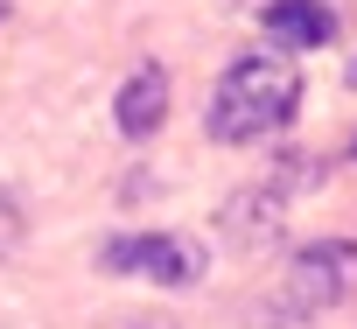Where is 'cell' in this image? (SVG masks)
I'll return each instance as SVG.
<instances>
[{
  "label": "cell",
  "instance_id": "cell-1",
  "mask_svg": "<svg viewBox=\"0 0 357 329\" xmlns=\"http://www.w3.org/2000/svg\"><path fill=\"white\" fill-rule=\"evenodd\" d=\"M294 105H301V70H294V56H287V49H245V56L225 63L204 126H211V140L245 147V140L280 133V126L294 119Z\"/></svg>",
  "mask_w": 357,
  "mask_h": 329
},
{
  "label": "cell",
  "instance_id": "cell-2",
  "mask_svg": "<svg viewBox=\"0 0 357 329\" xmlns=\"http://www.w3.org/2000/svg\"><path fill=\"white\" fill-rule=\"evenodd\" d=\"M350 294H357V238H315L273 273V287H259L245 301V315H252V329H301V322H322L329 308H343Z\"/></svg>",
  "mask_w": 357,
  "mask_h": 329
},
{
  "label": "cell",
  "instance_id": "cell-3",
  "mask_svg": "<svg viewBox=\"0 0 357 329\" xmlns=\"http://www.w3.org/2000/svg\"><path fill=\"white\" fill-rule=\"evenodd\" d=\"M308 183H322L315 161L280 154V161H273V176H259V183H245V190L225 197V211H218L225 238H231L238 252H266V245L287 231V204H294V190H308Z\"/></svg>",
  "mask_w": 357,
  "mask_h": 329
},
{
  "label": "cell",
  "instance_id": "cell-4",
  "mask_svg": "<svg viewBox=\"0 0 357 329\" xmlns=\"http://www.w3.org/2000/svg\"><path fill=\"white\" fill-rule=\"evenodd\" d=\"M204 245L190 231H119L98 245V273H126V280H154V287H197L204 280Z\"/></svg>",
  "mask_w": 357,
  "mask_h": 329
},
{
  "label": "cell",
  "instance_id": "cell-5",
  "mask_svg": "<svg viewBox=\"0 0 357 329\" xmlns=\"http://www.w3.org/2000/svg\"><path fill=\"white\" fill-rule=\"evenodd\" d=\"M112 119H119V133H126V140H154V133H161V119H168V70H161V63H140V70L119 84Z\"/></svg>",
  "mask_w": 357,
  "mask_h": 329
},
{
  "label": "cell",
  "instance_id": "cell-6",
  "mask_svg": "<svg viewBox=\"0 0 357 329\" xmlns=\"http://www.w3.org/2000/svg\"><path fill=\"white\" fill-rule=\"evenodd\" d=\"M259 29L280 49H322V43H336V15L322 8V0H266Z\"/></svg>",
  "mask_w": 357,
  "mask_h": 329
},
{
  "label": "cell",
  "instance_id": "cell-7",
  "mask_svg": "<svg viewBox=\"0 0 357 329\" xmlns=\"http://www.w3.org/2000/svg\"><path fill=\"white\" fill-rule=\"evenodd\" d=\"M22 238H29V211H22V197H15V190H0V259H15V252H22Z\"/></svg>",
  "mask_w": 357,
  "mask_h": 329
},
{
  "label": "cell",
  "instance_id": "cell-8",
  "mask_svg": "<svg viewBox=\"0 0 357 329\" xmlns=\"http://www.w3.org/2000/svg\"><path fill=\"white\" fill-rule=\"evenodd\" d=\"M0 15H8V0H0Z\"/></svg>",
  "mask_w": 357,
  "mask_h": 329
},
{
  "label": "cell",
  "instance_id": "cell-9",
  "mask_svg": "<svg viewBox=\"0 0 357 329\" xmlns=\"http://www.w3.org/2000/svg\"><path fill=\"white\" fill-rule=\"evenodd\" d=\"M350 77H357V63H350Z\"/></svg>",
  "mask_w": 357,
  "mask_h": 329
},
{
  "label": "cell",
  "instance_id": "cell-10",
  "mask_svg": "<svg viewBox=\"0 0 357 329\" xmlns=\"http://www.w3.org/2000/svg\"><path fill=\"white\" fill-rule=\"evenodd\" d=\"M350 154H357V140H350Z\"/></svg>",
  "mask_w": 357,
  "mask_h": 329
}]
</instances>
